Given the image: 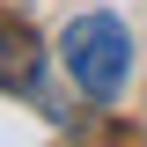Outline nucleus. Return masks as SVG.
<instances>
[{"label":"nucleus","instance_id":"1","mask_svg":"<svg viewBox=\"0 0 147 147\" xmlns=\"http://www.w3.org/2000/svg\"><path fill=\"white\" fill-rule=\"evenodd\" d=\"M59 59H66V74H74V88H81V96L110 103V96L125 88V74H132V37H125V22H118V15L88 7V15L66 22Z\"/></svg>","mask_w":147,"mask_h":147},{"label":"nucleus","instance_id":"2","mask_svg":"<svg viewBox=\"0 0 147 147\" xmlns=\"http://www.w3.org/2000/svg\"><path fill=\"white\" fill-rule=\"evenodd\" d=\"M37 81V30L0 15V88H30Z\"/></svg>","mask_w":147,"mask_h":147}]
</instances>
